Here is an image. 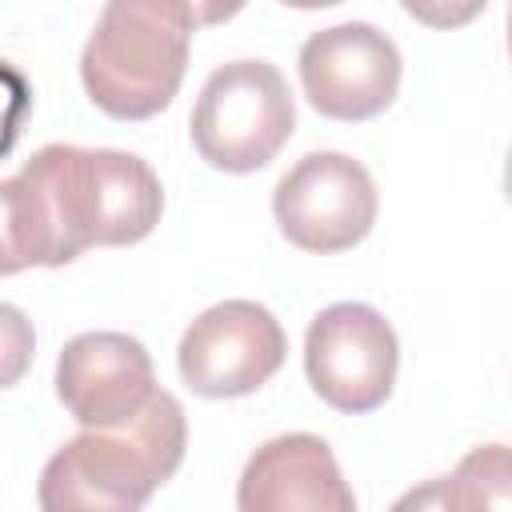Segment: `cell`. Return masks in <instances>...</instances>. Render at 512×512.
Returning <instances> with one entry per match:
<instances>
[{"mask_svg":"<svg viewBox=\"0 0 512 512\" xmlns=\"http://www.w3.org/2000/svg\"><path fill=\"white\" fill-rule=\"evenodd\" d=\"M0 272L60 268L88 248L140 244L164 212L156 172L116 148L44 144L0 184Z\"/></svg>","mask_w":512,"mask_h":512,"instance_id":"cell-1","label":"cell"},{"mask_svg":"<svg viewBox=\"0 0 512 512\" xmlns=\"http://www.w3.org/2000/svg\"><path fill=\"white\" fill-rule=\"evenodd\" d=\"M188 420L172 392L152 400L116 428H88L60 444L40 472V508L48 512H136L172 480L184 460Z\"/></svg>","mask_w":512,"mask_h":512,"instance_id":"cell-2","label":"cell"},{"mask_svg":"<svg viewBox=\"0 0 512 512\" xmlns=\"http://www.w3.org/2000/svg\"><path fill=\"white\" fill-rule=\"evenodd\" d=\"M188 0H108L84 52L88 100L112 120H148L172 104L196 32Z\"/></svg>","mask_w":512,"mask_h":512,"instance_id":"cell-3","label":"cell"},{"mask_svg":"<svg viewBox=\"0 0 512 512\" xmlns=\"http://www.w3.org/2000/svg\"><path fill=\"white\" fill-rule=\"evenodd\" d=\"M296 104L276 64L232 60L220 64L192 108V144L204 164L244 176L264 168L292 136Z\"/></svg>","mask_w":512,"mask_h":512,"instance_id":"cell-4","label":"cell"},{"mask_svg":"<svg viewBox=\"0 0 512 512\" xmlns=\"http://www.w3.org/2000/svg\"><path fill=\"white\" fill-rule=\"evenodd\" d=\"M400 340L392 324L360 300L328 304L304 336V372L312 392L348 416L376 412L396 384Z\"/></svg>","mask_w":512,"mask_h":512,"instance_id":"cell-5","label":"cell"},{"mask_svg":"<svg viewBox=\"0 0 512 512\" xmlns=\"http://www.w3.org/2000/svg\"><path fill=\"white\" fill-rule=\"evenodd\" d=\"M376 180L344 152L300 156L272 192V212L288 244L300 252H344L356 248L376 224Z\"/></svg>","mask_w":512,"mask_h":512,"instance_id":"cell-6","label":"cell"},{"mask_svg":"<svg viewBox=\"0 0 512 512\" xmlns=\"http://www.w3.org/2000/svg\"><path fill=\"white\" fill-rule=\"evenodd\" d=\"M288 352L280 320L256 300L204 308L180 336L176 364L184 384L204 400H232L264 388Z\"/></svg>","mask_w":512,"mask_h":512,"instance_id":"cell-7","label":"cell"},{"mask_svg":"<svg viewBox=\"0 0 512 512\" xmlns=\"http://www.w3.org/2000/svg\"><path fill=\"white\" fill-rule=\"evenodd\" d=\"M404 60L376 24L348 20L320 28L300 48V84L308 104L328 120H372L400 92Z\"/></svg>","mask_w":512,"mask_h":512,"instance_id":"cell-8","label":"cell"},{"mask_svg":"<svg viewBox=\"0 0 512 512\" xmlns=\"http://www.w3.org/2000/svg\"><path fill=\"white\" fill-rule=\"evenodd\" d=\"M152 392V356L128 332H80L56 360V396L84 428L132 420Z\"/></svg>","mask_w":512,"mask_h":512,"instance_id":"cell-9","label":"cell"},{"mask_svg":"<svg viewBox=\"0 0 512 512\" xmlns=\"http://www.w3.org/2000/svg\"><path fill=\"white\" fill-rule=\"evenodd\" d=\"M240 512H352L356 496L340 476L332 448L312 432H288L260 444L236 488Z\"/></svg>","mask_w":512,"mask_h":512,"instance_id":"cell-10","label":"cell"},{"mask_svg":"<svg viewBox=\"0 0 512 512\" xmlns=\"http://www.w3.org/2000/svg\"><path fill=\"white\" fill-rule=\"evenodd\" d=\"M408 504H436V508H452V512L512 508V448L508 444L472 448L448 480H436L432 488L400 500V508H408Z\"/></svg>","mask_w":512,"mask_h":512,"instance_id":"cell-11","label":"cell"},{"mask_svg":"<svg viewBox=\"0 0 512 512\" xmlns=\"http://www.w3.org/2000/svg\"><path fill=\"white\" fill-rule=\"evenodd\" d=\"M488 0H400V8L424 24V28H440V32H452V28H464L472 24L480 12H484Z\"/></svg>","mask_w":512,"mask_h":512,"instance_id":"cell-12","label":"cell"},{"mask_svg":"<svg viewBox=\"0 0 512 512\" xmlns=\"http://www.w3.org/2000/svg\"><path fill=\"white\" fill-rule=\"evenodd\" d=\"M192 4V16H196V24L200 28H212V24H224V20H232L248 0H188Z\"/></svg>","mask_w":512,"mask_h":512,"instance_id":"cell-13","label":"cell"},{"mask_svg":"<svg viewBox=\"0 0 512 512\" xmlns=\"http://www.w3.org/2000/svg\"><path fill=\"white\" fill-rule=\"evenodd\" d=\"M284 8H304V12H312V8H332V4H344V0H280Z\"/></svg>","mask_w":512,"mask_h":512,"instance_id":"cell-14","label":"cell"},{"mask_svg":"<svg viewBox=\"0 0 512 512\" xmlns=\"http://www.w3.org/2000/svg\"><path fill=\"white\" fill-rule=\"evenodd\" d=\"M504 196L512 200V148H508V160H504Z\"/></svg>","mask_w":512,"mask_h":512,"instance_id":"cell-15","label":"cell"},{"mask_svg":"<svg viewBox=\"0 0 512 512\" xmlns=\"http://www.w3.org/2000/svg\"><path fill=\"white\" fill-rule=\"evenodd\" d=\"M508 60H512V0H508Z\"/></svg>","mask_w":512,"mask_h":512,"instance_id":"cell-16","label":"cell"}]
</instances>
